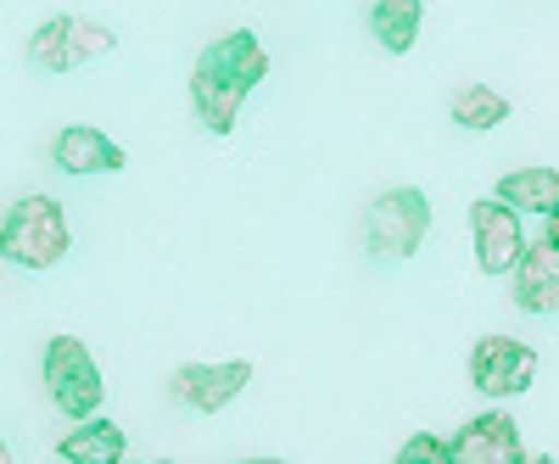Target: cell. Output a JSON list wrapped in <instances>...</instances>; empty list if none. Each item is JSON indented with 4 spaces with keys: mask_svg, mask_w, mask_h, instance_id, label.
Instances as JSON below:
<instances>
[{
    "mask_svg": "<svg viewBox=\"0 0 559 464\" xmlns=\"http://www.w3.org/2000/svg\"><path fill=\"white\" fill-rule=\"evenodd\" d=\"M397 459H403V464H419V459L448 464V442H437V437H414V442H403V448H397Z\"/></svg>",
    "mask_w": 559,
    "mask_h": 464,
    "instance_id": "2e32d148",
    "label": "cell"
},
{
    "mask_svg": "<svg viewBox=\"0 0 559 464\" xmlns=\"http://www.w3.org/2000/svg\"><path fill=\"white\" fill-rule=\"evenodd\" d=\"M263 79H269V51H263V39L252 28H236L218 45H207L197 73H191V107H197L202 129L229 134L236 118H241V102Z\"/></svg>",
    "mask_w": 559,
    "mask_h": 464,
    "instance_id": "6da1fadb",
    "label": "cell"
},
{
    "mask_svg": "<svg viewBox=\"0 0 559 464\" xmlns=\"http://www.w3.org/2000/svg\"><path fill=\"white\" fill-rule=\"evenodd\" d=\"M521 459H526L521 426L509 420L503 408L476 414V420L448 442V464H521Z\"/></svg>",
    "mask_w": 559,
    "mask_h": 464,
    "instance_id": "ba28073f",
    "label": "cell"
},
{
    "mask_svg": "<svg viewBox=\"0 0 559 464\" xmlns=\"http://www.w3.org/2000/svg\"><path fill=\"white\" fill-rule=\"evenodd\" d=\"M498 202H509L515 213H548L559 202V174L554 168H515L498 179Z\"/></svg>",
    "mask_w": 559,
    "mask_h": 464,
    "instance_id": "5bb4252c",
    "label": "cell"
},
{
    "mask_svg": "<svg viewBox=\"0 0 559 464\" xmlns=\"http://www.w3.org/2000/svg\"><path fill=\"white\" fill-rule=\"evenodd\" d=\"M7 459H12V448H7V442H0V464H7Z\"/></svg>",
    "mask_w": 559,
    "mask_h": 464,
    "instance_id": "ac0fdd59",
    "label": "cell"
},
{
    "mask_svg": "<svg viewBox=\"0 0 559 464\" xmlns=\"http://www.w3.org/2000/svg\"><path fill=\"white\" fill-rule=\"evenodd\" d=\"M45 386H51V403L68 414V420H84V414H102V369L96 358H90V347L79 336H51V347H45Z\"/></svg>",
    "mask_w": 559,
    "mask_h": 464,
    "instance_id": "5b68a950",
    "label": "cell"
},
{
    "mask_svg": "<svg viewBox=\"0 0 559 464\" xmlns=\"http://www.w3.org/2000/svg\"><path fill=\"white\" fill-rule=\"evenodd\" d=\"M123 453H129V437L112 420H96V414H84L79 431H68L57 442V459H68V464H118Z\"/></svg>",
    "mask_w": 559,
    "mask_h": 464,
    "instance_id": "7c38bea8",
    "label": "cell"
},
{
    "mask_svg": "<svg viewBox=\"0 0 559 464\" xmlns=\"http://www.w3.org/2000/svg\"><path fill=\"white\" fill-rule=\"evenodd\" d=\"M419 28H426V7H419V0H376V7H369V34H376L381 51H392V57L414 51Z\"/></svg>",
    "mask_w": 559,
    "mask_h": 464,
    "instance_id": "4fadbf2b",
    "label": "cell"
},
{
    "mask_svg": "<svg viewBox=\"0 0 559 464\" xmlns=\"http://www.w3.org/2000/svg\"><path fill=\"white\" fill-rule=\"evenodd\" d=\"M252 386V364L229 358V364H185L174 369V397L197 414H218L224 403H236Z\"/></svg>",
    "mask_w": 559,
    "mask_h": 464,
    "instance_id": "9c48e42d",
    "label": "cell"
},
{
    "mask_svg": "<svg viewBox=\"0 0 559 464\" xmlns=\"http://www.w3.org/2000/svg\"><path fill=\"white\" fill-rule=\"evenodd\" d=\"M73 252V229L57 197H23L0 213V258L23 269H57Z\"/></svg>",
    "mask_w": 559,
    "mask_h": 464,
    "instance_id": "7a4b0ae2",
    "label": "cell"
},
{
    "mask_svg": "<svg viewBox=\"0 0 559 464\" xmlns=\"http://www.w3.org/2000/svg\"><path fill=\"white\" fill-rule=\"evenodd\" d=\"M537 381V347L515 336H481L471 347V386L481 397H521Z\"/></svg>",
    "mask_w": 559,
    "mask_h": 464,
    "instance_id": "8992f818",
    "label": "cell"
},
{
    "mask_svg": "<svg viewBox=\"0 0 559 464\" xmlns=\"http://www.w3.org/2000/svg\"><path fill=\"white\" fill-rule=\"evenodd\" d=\"M509 118V96H498L492 84H459L453 90V123L459 129H498Z\"/></svg>",
    "mask_w": 559,
    "mask_h": 464,
    "instance_id": "9a60e30c",
    "label": "cell"
},
{
    "mask_svg": "<svg viewBox=\"0 0 559 464\" xmlns=\"http://www.w3.org/2000/svg\"><path fill=\"white\" fill-rule=\"evenodd\" d=\"M509 274H515V308L521 313H559V247L526 241L521 263Z\"/></svg>",
    "mask_w": 559,
    "mask_h": 464,
    "instance_id": "8fae6325",
    "label": "cell"
},
{
    "mask_svg": "<svg viewBox=\"0 0 559 464\" xmlns=\"http://www.w3.org/2000/svg\"><path fill=\"white\" fill-rule=\"evenodd\" d=\"M431 229V202L414 185H397V191H381L364 213V247L376 258H414L426 247Z\"/></svg>",
    "mask_w": 559,
    "mask_h": 464,
    "instance_id": "3957f363",
    "label": "cell"
},
{
    "mask_svg": "<svg viewBox=\"0 0 559 464\" xmlns=\"http://www.w3.org/2000/svg\"><path fill=\"white\" fill-rule=\"evenodd\" d=\"M543 218H548V247H559V202H554Z\"/></svg>",
    "mask_w": 559,
    "mask_h": 464,
    "instance_id": "e0dca14e",
    "label": "cell"
},
{
    "mask_svg": "<svg viewBox=\"0 0 559 464\" xmlns=\"http://www.w3.org/2000/svg\"><path fill=\"white\" fill-rule=\"evenodd\" d=\"M471 241H476V263L481 274H509L526 252V229H521V213L487 197V202H471Z\"/></svg>",
    "mask_w": 559,
    "mask_h": 464,
    "instance_id": "52a82bcc",
    "label": "cell"
},
{
    "mask_svg": "<svg viewBox=\"0 0 559 464\" xmlns=\"http://www.w3.org/2000/svg\"><path fill=\"white\" fill-rule=\"evenodd\" d=\"M51 163L62 174H118L129 157H123V146L112 141V134L90 129V123H68L51 141Z\"/></svg>",
    "mask_w": 559,
    "mask_h": 464,
    "instance_id": "30bf717a",
    "label": "cell"
},
{
    "mask_svg": "<svg viewBox=\"0 0 559 464\" xmlns=\"http://www.w3.org/2000/svg\"><path fill=\"white\" fill-rule=\"evenodd\" d=\"M112 45H118V39H112L107 23L62 12V17H45V23L28 34V62L45 68V73H73V68H84V62L107 57Z\"/></svg>",
    "mask_w": 559,
    "mask_h": 464,
    "instance_id": "277c9868",
    "label": "cell"
}]
</instances>
